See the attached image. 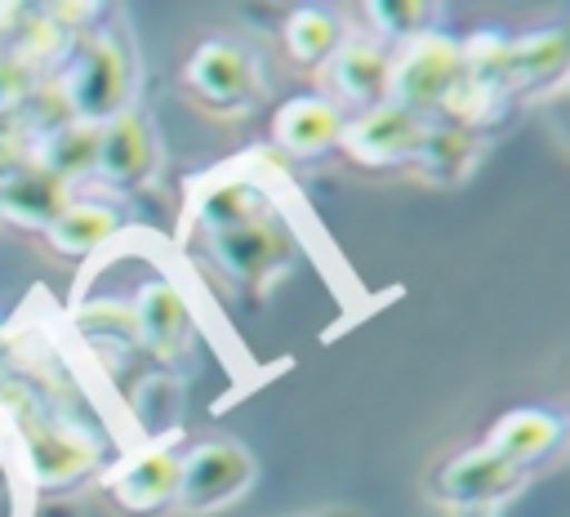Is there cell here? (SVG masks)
Returning a JSON list of instances; mask_svg holds the SVG:
<instances>
[{"mask_svg": "<svg viewBox=\"0 0 570 517\" xmlns=\"http://www.w3.org/2000/svg\"><path fill=\"white\" fill-rule=\"evenodd\" d=\"M405 156H414V160H419L423 169H432V174H445V169H459V165H463L468 138H463L459 129H445V125H432V129L419 125Z\"/></svg>", "mask_w": 570, "mask_h": 517, "instance_id": "d6986e66", "label": "cell"}, {"mask_svg": "<svg viewBox=\"0 0 570 517\" xmlns=\"http://www.w3.org/2000/svg\"><path fill=\"white\" fill-rule=\"evenodd\" d=\"M31 89H36L31 62H27V58H0V111L18 107Z\"/></svg>", "mask_w": 570, "mask_h": 517, "instance_id": "603a6c76", "label": "cell"}, {"mask_svg": "<svg viewBox=\"0 0 570 517\" xmlns=\"http://www.w3.org/2000/svg\"><path fill=\"white\" fill-rule=\"evenodd\" d=\"M512 477H517L512 464H503V459L490 455V450H472V455L454 459V464L441 472V486H445V495H454V499H485V495H499L503 486H512Z\"/></svg>", "mask_w": 570, "mask_h": 517, "instance_id": "5bb4252c", "label": "cell"}, {"mask_svg": "<svg viewBox=\"0 0 570 517\" xmlns=\"http://www.w3.org/2000/svg\"><path fill=\"white\" fill-rule=\"evenodd\" d=\"M151 160V147H147V129L138 116L120 111V116H107L98 125V152H94V169L111 183H129L147 169Z\"/></svg>", "mask_w": 570, "mask_h": 517, "instance_id": "8992f818", "label": "cell"}, {"mask_svg": "<svg viewBox=\"0 0 570 517\" xmlns=\"http://www.w3.org/2000/svg\"><path fill=\"white\" fill-rule=\"evenodd\" d=\"M89 459H94V450L85 441H76V437H49V432L31 437V468H36L40 481L76 477Z\"/></svg>", "mask_w": 570, "mask_h": 517, "instance_id": "ac0fdd59", "label": "cell"}, {"mask_svg": "<svg viewBox=\"0 0 570 517\" xmlns=\"http://www.w3.org/2000/svg\"><path fill=\"white\" fill-rule=\"evenodd\" d=\"M67 205L62 196V183L40 169V165H22L13 169L4 183H0V209L18 223H36V227H49L58 218V209Z\"/></svg>", "mask_w": 570, "mask_h": 517, "instance_id": "52a82bcc", "label": "cell"}, {"mask_svg": "<svg viewBox=\"0 0 570 517\" xmlns=\"http://www.w3.org/2000/svg\"><path fill=\"white\" fill-rule=\"evenodd\" d=\"M111 232H116V214L102 209V205H62L58 218L49 223V241H53L62 254L94 250V245H102Z\"/></svg>", "mask_w": 570, "mask_h": 517, "instance_id": "2e32d148", "label": "cell"}, {"mask_svg": "<svg viewBox=\"0 0 570 517\" xmlns=\"http://www.w3.org/2000/svg\"><path fill=\"white\" fill-rule=\"evenodd\" d=\"M334 85L356 98V103H370L387 89V53L374 49V45H347L338 49L334 58Z\"/></svg>", "mask_w": 570, "mask_h": 517, "instance_id": "9a60e30c", "label": "cell"}, {"mask_svg": "<svg viewBox=\"0 0 570 517\" xmlns=\"http://www.w3.org/2000/svg\"><path fill=\"white\" fill-rule=\"evenodd\" d=\"M285 40H289V53L303 58V62H316L334 49V22L330 13L321 9H298L289 22H285Z\"/></svg>", "mask_w": 570, "mask_h": 517, "instance_id": "ffe728a7", "label": "cell"}, {"mask_svg": "<svg viewBox=\"0 0 570 517\" xmlns=\"http://www.w3.org/2000/svg\"><path fill=\"white\" fill-rule=\"evenodd\" d=\"M454 76H459V49L445 36H414L396 58H387V89L396 94L392 107L414 116V107L441 103Z\"/></svg>", "mask_w": 570, "mask_h": 517, "instance_id": "6da1fadb", "label": "cell"}, {"mask_svg": "<svg viewBox=\"0 0 570 517\" xmlns=\"http://www.w3.org/2000/svg\"><path fill=\"white\" fill-rule=\"evenodd\" d=\"M62 89L71 98L76 120L102 125L107 116H116V103L125 94V53L111 40L85 45V53L76 58V71H71V80Z\"/></svg>", "mask_w": 570, "mask_h": 517, "instance_id": "3957f363", "label": "cell"}, {"mask_svg": "<svg viewBox=\"0 0 570 517\" xmlns=\"http://www.w3.org/2000/svg\"><path fill=\"white\" fill-rule=\"evenodd\" d=\"M254 464L249 455L236 446V441H214V446H200L183 468H178V486H174V499L191 513L209 508V504H223L232 499L245 481H249Z\"/></svg>", "mask_w": 570, "mask_h": 517, "instance_id": "7a4b0ae2", "label": "cell"}, {"mask_svg": "<svg viewBox=\"0 0 570 517\" xmlns=\"http://www.w3.org/2000/svg\"><path fill=\"white\" fill-rule=\"evenodd\" d=\"M22 103L31 107V125H36V129H49V134H53V129H62L67 120H76L71 98H67L62 85H36Z\"/></svg>", "mask_w": 570, "mask_h": 517, "instance_id": "7402d4cb", "label": "cell"}, {"mask_svg": "<svg viewBox=\"0 0 570 517\" xmlns=\"http://www.w3.org/2000/svg\"><path fill=\"white\" fill-rule=\"evenodd\" d=\"M374 22H383L387 31H414L428 22V4H370Z\"/></svg>", "mask_w": 570, "mask_h": 517, "instance_id": "cb8c5ba5", "label": "cell"}, {"mask_svg": "<svg viewBox=\"0 0 570 517\" xmlns=\"http://www.w3.org/2000/svg\"><path fill=\"white\" fill-rule=\"evenodd\" d=\"M209 241H214L218 263L236 276H258L281 254V236L272 232V223H263L254 214H240L223 227H209Z\"/></svg>", "mask_w": 570, "mask_h": 517, "instance_id": "277c9868", "label": "cell"}, {"mask_svg": "<svg viewBox=\"0 0 570 517\" xmlns=\"http://www.w3.org/2000/svg\"><path fill=\"white\" fill-rule=\"evenodd\" d=\"M566 58V36L561 31H543L530 40L508 45V62H503V80H539L548 71H557Z\"/></svg>", "mask_w": 570, "mask_h": 517, "instance_id": "e0dca14e", "label": "cell"}, {"mask_svg": "<svg viewBox=\"0 0 570 517\" xmlns=\"http://www.w3.org/2000/svg\"><path fill=\"white\" fill-rule=\"evenodd\" d=\"M494 98H499V85L476 80V76H468V71L459 67V76H454L450 89L441 94V107H445L454 120H485V111L494 107Z\"/></svg>", "mask_w": 570, "mask_h": 517, "instance_id": "44dd1931", "label": "cell"}, {"mask_svg": "<svg viewBox=\"0 0 570 517\" xmlns=\"http://www.w3.org/2000/svg\"><path fill=\"white\" fill-rule=\"evenodd\" d=\"M414 116L410 111H401V107H392V103H383V107H374L370 116H361V120H352L347 129H343V143H347V152H352V160H365V165H374V160H392V156H405L410 152V138H414Z\"/></svg>", "mask_w": 570, "mask_h": 517, "instance_id": "5b68a950", "label": "cell"}, {"mask_svg": "<svg viewBox=\"0 0 570 517\" xmlns=\"http://www.w3.org/2000/svg\"><path fill=\"white\" fill-rule=\"evenodd\" d=\"M552 441H557V419L552 414H543V410H512V414H503L490 428L485 450L517 468V464L539 459L543 450H552Z\"/></svg>", "mask_w": 570, "mask_h": 517, "instance_id": "9c48e42d", "label": "cell"}, {"mask_svg": "<svg viewBox=\"0 0 570 517\" xmlns=\"http://www.w3.org/2000/svg\"><path fill=\"white\" fill-rule=\"evenodd\" d=\"M129 316H134V334L138 339H147L156 352H169L178 343V334H183V294L174 285H165V281H151V285H142L138 308Z\"/></svg>", "mask_w": 570, "mask_h": 517, "instance_id": "7c38bea8", "label": "cell"}, {"mask_svg": "<svg viewBox=\"0 0 570 517\" xmlns=\"http://www.w3.org/2000/svg\"><path fill=\"white\" fill-rule=\"evenodd\" d=\"M174 486H178V459L169 450H142L116 472V499L125 508H156L174 499Z\"/></svg>", "mask_w": 570, "mask_h": 517, "instance_id": "ba28073f", "label": "cell"}, {"mask_svg": "<svg viewBox=\"0 0 570 517\" xmlns=\"http://www.w3.org/2000/svg\"><path fill=\"white\" fill-rule=\"evenodd\" d=\"M94 152H98V125L89 120H67L62 129H53L40 147V169H49L58 183L94 169Z\"/></svg>", "mask_w": 570, "mask_h": 517, "instance_id": "4fadbf2b", "label": "cell"}, {"mask_svg": "<svg viewBox=\"0 0 570 517\" xmlns=\"http://www.w3.org/2000/svg\"><path fill=\"white\" fill-rule=\"evenodd\" d=\"M187 80H191L209 103H236V98L245 94V85H249V67H245V58H240L232 45L209 40V45H200V49L191 53Z\"/></svg>", "mask_w": 570, "mask_h": 517, "instance_id": "8fae6325", "label": "cell"}, {"mask_svg": "<svg viewBox=\"0 0 570 517\" xmlns=\"http://www.w3.org/2000/svg\"><path fill=\"white\" fill-rule=\"evenodd\" d=\"M276 143L294 156H307V152H321L330 138H338V111L321 98H294L276 111Z\"/></svg>", "mask_w": 570, "mask_h": 517, "instance_id": "30bf717a", "label": "cell"}]
</instances>
